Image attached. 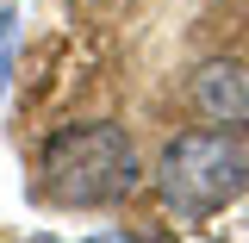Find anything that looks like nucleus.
<instances>
[{
    "label": "nucleus",
    "mask_w": 249,
    "mask_h": 243,
    "mask_svg": "<svg viewBox=\"0 0 249 243\" xmlns=\"http://www.w3.org/2000/svg\"><path fill=\"white\" fill-rule=\"evenodd\" d=\"M156 187H162V206L175 218H212L224 206H237L249 187V150L224 131H187L162 150V168H156Z\"/></svg>",
    "instance_id": "nucleus-2"
},
{
    "label": "nucleus",
    "mask_w": 249,
    "mask_h": 243,
    "mask_svg": "<svg viewBox=\"0 0 249 243\" xmlns=\"http://www.w3.org/2000/svg\"><path fill=\"white\" fill-rule=\"evenodd\" d=\"M193 100L218 125H249V69H237V62H206L193 75Z\"/></svg>",
    "instance_id": "nucleus-3"
},
{
    "label": "nucleus",
    "mask_w": 249,
    "mask_h": 243,
    "mask_svg": "<svg viewBox=\"0 0 249 243\" xmlns=\"http://www.w3.org/2000/svg\"><path fill=\"white\" fill-rule=\"evenodd\" d=\"M137 187V150L119 125H69L44 150V193L56 206H119Z\"/></svg>",
    "instance_id": "nucleus-1"
}]
</instances>
